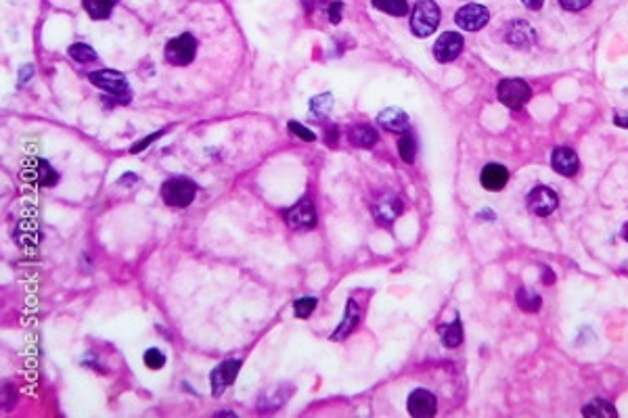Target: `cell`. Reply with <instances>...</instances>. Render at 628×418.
<instances>
[{"instance_id": "cell-1", "label": "cell", "mask_w": 628, "mask_h": 418, "mask_svg": "<svg viewBox=\"0 0 628 418\" xmlns=\"http://www.w3.org/2000/svg\"><path fill=\"white\" fill-rule=\"evenodd\" d=\"M440 23V8L434 0H419L411 15V31L417 38H428Z\"/></svg>"}, {"instance_id": "cell-2", "label": "cell", "mask_w": 628, "mask_h": 418, "mask_svg": "<svg viewBox=\"0 0 628 418\" xmlns=\"http://www.w3.org/2000/svg\"><path fill=\"white\" fill-rule=\"evenodd\" d=\"M197 195V186L189 178H170L161 186V199L170 207H187L193 203Z\"/></svg>"}, {"instance_id": "cell-3", "label": "cell", "mask_w": 628, "mask_h": 418, "mask_svg": "<svg viewBox=\"0 0 628 418\" xmlns=\"http://www.w3.org/2000/svg\"><path fill=\"white\" fill-rule=\"evenodd\" d=\"M497 94H499V100H501L505 107H509V109H513V111H520V109L530 100L532 88L528 86V82H524V80H520V77H511V80H503V82L499 84Z\"/></svg>"}, {"instance_id": "cell-4", "label": "cell", "mask_w": 628, "mask_h": 418, "mask_svg": "<svg viewBox=\"0 0 628 418\" xmlns=\"http://www.w3.org/2000/svg\"><path fill=\"white\" fill-rule=\"evenodd\" d=\"M195 52L197 40L193 38V33H180L166 44V59L172 65H189L195 59Z\"/></svg>"}, {"instance_id": "cell-5", "label": "cell", "mask_w": 628, "mask_h": 418, "mask_svg": "<svg viewBox=\"0 0 628 418\" xmlns=\"http://www.w3.org/2000/svg\"><path fill=\"white\" fill-rule=\"evenodd\" d=\"M490 19V13L482 4H465L455 13V23L465 31H478L482 29Z\"/></svg>"}, {"instance_id": "cell-6", "label": "cell", "mask_w": 628, "mask_h": 418, "mask_svg": "<svg viewBox=\"0 0 628 418\" xmlns=\"http://www.w3.org/2000/svg\"><path fill=\"white\" fill-rule=\"evenodd\" d=\"M285 222L293 230H310L316 224V211L310 199L298 201L291 209L285 211Z\"/></svg>"}, {"instance_id": "cell-7", "label": "cell", "mask_w": 628, "mask_h": 418, "mask_svg": "<svg viewBox=\"0 0 628 418\" xmlns=\"http://www.w3.org/2000/svg\"><path fill=\"white\" fill-rule=\"evenodd\" d=\"M463 46H465V40H463L461 33H457V31H444L436 40V44H434V57L440 63H451V61H455L461 54Z\"/></svg>"}, {"instance_id": "cell-8", "label": "cell", "mask_w": 628, "mask_h": 418, "mask_svg": "<svg viewBox=\"0 0 628 418\" xmlns=\"http://www.w3.org/2000/svg\"><path fill=\"white\" fill-rule=\"evenodd\" d=\"M88 80L98 86L101 90L109 92V94H115V96H122L124 92H128V80L124 73L115 71V69H101V71H92L88 75Z\"/></svg>"}, {"instance_id": "cell-9", "label": "cell", "mask_w": 628, "mask_h": 418, "mask_svg": "<svg viewBox=\"0 0 628 418\" xmlns=\"http://www.w3.org/2000/svg\"><path fill=\"white\" fill-rule=\"evenodd\" d=\"M560 197L549 186H534L528 195V209L536 216H549L557 209Z\"/></svg>"}, {"instance_id": "cell-10", "label": "cell", "mask_w": 628, "mask_h": 418, "mask_svg": "<svg viewBox=\"0 0 628 418\" xmlns=\"http://www.w3.org/2000/svg\"><path fill=\"white\" fill-rule=\"evenodd\" d=\"M239 368H241V362H239V360H226V362H222L220 366H216V368L212 371L210 381H212V391H214L216 398L222 396V391L235 383V379H237V375H239Z\"/></svg>"}, {"instance_id": "cell-11", "label": "cell", "mask_w": 628, "mask_h": 418, "mask_svg": "<svg viewBox=\"0 0 628 418\" xmlns=\"http://www.w3.org/2000/svg\"><path fill=\"white\" fill-rule=\"evenodd\" d=\"M551 165L557 174L566 176V178H572L578 174L580 170V161H578V155L574 149L570 147H557L551 155Z\"/></svg>"}, {"instance_id": "cell-12", "label": "cell", "mask_w": 628, "mask_h": 418, "mask_svg": "<svg viewBox=\"0 0 628 418\" xmlns=\"http://www.w3.org/2000/svg\"><path fill=\"white\" fill-rule=\"evenodd\" d=\"M409 412L415 418H430L436 415L438 406H436V398L434 394L425 391V389H415L409 396Z\"/></svg>"}, {"instance_id": "cell-13", "label": "cell", "mask_w": 628, "mask_h": 418, "mask_svg": "<svg viewBox=\"0 0 628 418\" xmlns=\"http://www.w3.org/2000/svg\"><path fill=\"white\" fill-rule=\"evenodd\" d=\"M373 214H375V218H377L381 224H392V222L402 214V201H400L396 195H384V197L375 203Z\"/></svg>"}, {"instance_id": "cell-14", "label": "cell", "mask_w": 628, "mask_h": 418, "mask_svg": "<svg viewBox=\"0 0 628 418\" xmlns=\"http://www.w3.org/2000/svg\"><path fill=\"white\" fill-rule=\"evenodd\" d=\"M507 180H509V172L501 163H488L480 176V182L486 191H503Z\"/></svg>"}, {"instance_id": "cell-15", "label": "cell", "mask_w": 628, "mask_h": 418, "mask_svg": "<svg viewBox=\"0 0 628 418\" xmlns=\"http://www.w3.org/2000/svg\"><path fill=\"white\" fill-rule=\"evenodd\" d=\"M379 126L388 132H407L409 130V115L398 109V107H390V109H384L377 117Z\"/></svg>"}, {"instance_id": "cell-16", "label": "cell", "mask_w": 628, "mask_h": 418, "mask_svg": "<svg viewBox=\"0 0 628 418\" xmlns=\"http://www.w3.org/2000/svg\"><path fill=\"white\" fill-rule=\"evenodd\" d=\"M507 42L513 44L516 48L532 46L534 44V29H532V25L526 23V21H513L511 29H509V36H507Z\"/></svg>"}, {"instance_id": "cell-17", "label": "cell", "mask_w": 628, "mask_h": 418, "mask_svg": "<svg viewBox=\"0 0 628 418\" xmlns=\"http://www.w3.org/2000/svg\"><path fill=\"white\" fill-rule=\"evenodd\" d=\"M360 308L356 306V301L354 299H350L348 301V308H346V314H344V320H342V324L337 327V331H335V335H333V339L335 341H339V339H344V337H348L356 327H358V322H360Z\"/></svg>"}, {"instance_id": "cell-18", "label": "cell", "mask_w": 628, "mask_h": 418, "mask_svg": "<svg viewBox=\"0 0 628 418\" xmlns=\"http://www.w3.org/2000/svg\"><path fill=\"white\" fill-rule=\"evenodd\" d=\"M348 138L354 147H360V149H371L375 142H377V132L367 126V124H360V126H354L350 132H348Z\"/></svg>"}, {"instance_id": "cell-19", "label": "cell", "mask_w": 628, "mask_h": 418, "mask_svg": "<svg viewBox=\"0 0 628 418\" xmlns=\"http://www.w3.org/2000/svg\"><path fill=\"white\" fill-rule=\"evenodd\" d=\"M29 180H34L36 184L40 186H52L57 182V172L50 167L48 161H42V159H36L34 161V167H31V174H27Z\"/></svg>"}, {"instance_id": "cell-20", "label": "cell", "mask_w": 628, "mask_h": 418, "mask_svg": "<svg viewBox=\"0 0 628 418\" xmlns=\"http://www.w3.org/2000/svg\"><path fill=\"white\" fill-rule=\"evenodd\" d=\"M117 0H84V8L92 19H107Z\"/></svg>"}, {"instance_id": "cell-21", "label": "cell", "mask_w": 628, "mask_h": 418, "mask_svg": "<svg viewBox=\"0 0 628 418\" xmlns=\"http://www.w3.org/2000/svg\"><path fill=\"white\" fill-rule=\"evenodd\" d=\"M518 306L524 310V312H539L541 310V304H543V299H541V295L539 293H534L532 289H526V287H522L520 291H518Z\"/></svg>"}, {"instance_id": "cell-22", "label": "cell", "mask_w": 628, "mask_h": 418, "mask_svg": "<svg viewBox=\"0 0 628 418\" xmlns=\"http://www.w3.org/2000/svg\"><path fill=\"white\" fill-rule=\"evenodd\" d=\"M583 415L585 417H597V418H614L616 417V410L610 402L606 400H593L589 406L583 408Z\"/></svg>"}, {"instance_id": "cell-23", "label": "cell", "mask_w": 628, "mask_h": 418, "mask_svg": "<svg viewBox=\"0 0 628 418\" xmlns=\"http://www.w3.org/2000/svg\"><path fill=\"white\" fill-rule=\"evenodd\" d=\"M461 341H463V327H461V320H455V322H451L448 327L442 329V343H444L446 348H457V345H461Z\"/></svg>"}, {"instance_id": "cell-24", "label": "cell", "mask_w": 628, "mask_h": 418, "mask_svg": "<svg viewBox=\"0 0 628 418\" xmlns=\"http://www.w3.org/2000/svg\"><path fill=\"white\" fill-rule=\"evenodd\" d=\"M373 6L394 17H404L409 13L407 0H373Z\"/></svg>"}, {"instance_id": "cell-25", "label": "cell", "mask_w": 628, "mask_h": 418, "mask_svg": "<svg viewBox=\"0 0 628 418\" xmlns=\"http://www.w3.org/2000/svg\"><path fill=\"white\" fill-rule=\"evenodd\" d=\"M398 151H400V157L404 163H413L415 161V153H417V142H415V136L407 130L402 132V138L398 142Z\"/></svg>"}, {"instance_id": "cell-26", "label": "cell", "mask_w": 628, "mask_h": 418, "mask_svg": "<svg viewBox=\"0 0 628 418\" xmlns=\"http://www.w3.org/2000/svg\"><path fill=\"white\" fill-rule=\"evenodd\" d=\"M69 57H71L73 61H78V63H92V61L96 59V52H94L88 44L78 42V44H71V46H69Z\"/></svg>"}, {"instance_id": "cell-27", "label": "cell", "mask_w": 628, "mask_h": 418, "mask_svg": "<svg viewBox=\"0 0 628 418\" xmlns=\"http://www.w3.org/2000/svg\"><path fill=\"white\" fill-rule=\"evenodd\" d=\"M331 107H333V96H331V94H321V96H314V98L310 100V111H312L316 117L327 115Z\"/></svg>"}, {"instance_id": "cell-28", "label": "cell", "mask_w": 628, "mask_h": 418, "mask_svg": "<svg viewBox=\"0 0 628 418\" xmlns=\"http://www.w3.org/2000/svg\"><path fill=\"white\" fill-rule=\"evenodd\" d=\"M316 308V299L314 297H302L293 304V312L298 318H308Z\"/></svg>"}, {"instance_id": "cell-29", "label": "cell", "mask_w": 628, "mask_h": 418, "mask_svg": "<svg viewBox=\"0 0 628 418\" xmlns=\"http://www.w3.org/2000/svg\"><path fill=\"white\" fill-rule=\"evenodd\" d=\"M145 364H147V368H151V371H159V368L166 364V356H163L159 350L151 348V350L145 352Z\"/></svg>"}, {"instance_id": "cell-30", "label": "cell", "mask_w": 628, "mask_h": 418, "mask_svg": "<svg viewBox=\"0 0 628 418\" xmlns=\"http://www.w3.org/2000/svg\"><path fill=\"white\" fill-rule=\"evenodd\" d=\"M287 128H289V132H291V134L300 136V138H302V140H306V142H312V140L316 138L312 130L304 128V126H302V124H298V121H289V124H287Z\"/></svg>"}, {"instance_id": "cell-31", "label": "cell", "mask_w": 628, "mask_h": 418, "mask_svg": "<svg viewBox=\"0 0 628 418\" xmlns=\"http://www.w3.org/2000/svg\"><path fill=\"white\" fill-rule=\"evenodd\" d=\"M323 4H325V10H327V15H329V19H331V23H339V19H342V2L339 0H321Z\"/></svg>"}, {"instance_id": "cell-32", "label": "cell", "mask_w": 628, "mask_h": 418, "mask_svg": "<svg viewBox=\"0 0 628 418\" xmlns=\"http://www.w3.org/2000/svg\"><path fill=\"white\" fill-rule=\"evenodd\" d=\"M593 0H560V4L566 8V10H572V13H576V10H583V8H587L589 4H591Z\"/></svg>"}, {"instance_id": "cell-33", "label": "cell", "mask_w": 628, "mask_h": 418, "mask_svg": "<svg viewBox=\"0 0 628 418\" xmlns=\"http://www.w3.org/2000/svg\"><path fill=\"white\" fill-rule=\"evenodd\" d=\"M161 134H163V132H161V130H159V132H153V134H151V136H149V138H145V140H140V142H136V144H134V147H132V149H130V153H140V151H143V149H147V147H149V144H151V142H153V140H155V138H159V136H161Z\"/></svg>"}, {"instance_id": "cell-34", "label": "cell", "mask_w": 628, "mask_h": 418, "mask_svg": "<svg viewBox=\"0 0 628 418\" xmlns=\"http://www.w3.org/2000/svg\"><path fill=\"white\" fill-rule=\"evenodd\" d=\"M614 124H616V126H620V128H628V111L627 113L618 111V113L614 115Z\"/></svg>"}, {"instance_id": "cell-35", "label": "cell", "mask_w": 628, "mask_h": 418, "mask_svg": "<svg viewBox=\"0 0 628 418\" xmlns=\"http://www.w3.org/2000/svg\"><path fill=\"white\" fill-rule=\"evenodd\" d=\"M530 10H539V8H543V4H545V0H522Z\"/></svg>"}, {"instance_id": "cell-36", "label": "cell", "mask_w": 628, "mask_h": 418, "mask_svg": "<svg viewBox=\"0 0 628 418\" xmlns=\"http://www.w3.org/2000/svg\"><path fill=\"white\" fill-rule=\"evenodd\" d=\"M31 75V65H25V69H21V75H19V82L23 84V80H27Z\"/></svg>"}, {"instance_id": "cell-37", "label": "cell", "mask_w": 628, "mask_h": 418, "mask_svg": "<svg viewBox=\"0 0 628 418\" xmlns=\"http://www.w3.org/2000/svg\"><path fill=\"white\" fill-rule=\"evenodd\" d=\"M622 239H625V241H628V222H627V224H625V226H622Z\"/></svg>"}]
</instances>
